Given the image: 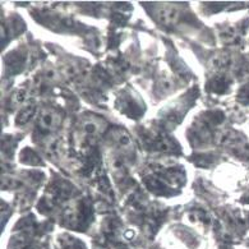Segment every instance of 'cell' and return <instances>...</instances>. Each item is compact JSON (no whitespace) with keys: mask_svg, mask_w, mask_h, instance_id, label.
Listing matches in <instances>:
<instances>
[{"mask_svg":"<svg viewBox=\"0 0 249 249\" xmlns=\"http://www.w3.org/2000/svg\"><path fill=\"white\" fill-rule=\"evenodd\" d=\"M239 100H240L243 104H249V83L240 89Z\"/></svg>","mask_w":249,"mask_h":249,"instance_id":"7a4b0ae2","label":"cell"},{"mask_svg":"<svg viewBox=\"0 0 249 249\" xmlns=\"http://www.w3.org/2000/svg\"><path fill=\"white\" fill-rule=\"evenodd\" d=\"M34 113H35L34 107H26V109H23L21 113H19V115H18L17 123L18 124L26 123V122H27V120L34 115Z\"/></svg>","mask_w":249,"mask_h":249,"instance_id":"6da1fadb","label":"cell"}]
</instances>
